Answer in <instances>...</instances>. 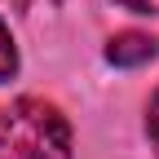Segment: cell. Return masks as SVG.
Listing matches in <instances>:
<instances>
[{"instance_id":"1","label":"cell","mask_w":159,"mask_h":159,"mask_svg":"<svg viewBox=\"0 0 159 159\" xmlns=\"http://www.w3.org/2000/svg\"><path fill=\"white\" fill-rule=\"evenodd\" d=\"M0 159H71V124L44 97L0 106Z\"/></svg>"},{"instance_id":"2","label":"cell","mask_w":159,"mask_h":159,"mask_svg":"<svg viewBox=\"0 0 159 159\" xmlns=\"http://www.w3.org/2000/svg\"><path fill=\"white\" fill-rule=\"evenodd\" d=\"M106 57L115 66H142V62L155 57V40L142 35V31H124V35H115L106 44Z\"/></svg>"},{"instance_id":"4","label":"cell","mask_w":159,"mask_h":159,"mask_svg":"<svg viewBox=\"0 0 159 159\" xmlns=\"http://www.w3.org/2000/svg\"><path fill=\"white\" fill-rule=\"evenodd\" d=\"M146 128H150V142H155V150H159V89H155V97H150V111H146Z\"/></svg>"},{"instance_id":"3","label":"cell","mask_w":159,"mask_h":159,"mask_svg":"<svg viewBox=\"0 0 159 159\" xmlns=\"http://www.w3.org/2000/svg\"><path fill=\"white\" fill-rule=\"evenodd\" d=\"M18 71V49H13V35H9V27L0 22V80H9Z\"/></svg>"},{"instance_id":"6","label":"cell","mask_w":159,"mask_h":159,"mask_svg":"<svg viewBox=\"0 0 159 159\" xmlns=\"http://www.w3.org/2000/svg\"><path fill=\"white\" fill-rule=\"evenodd\" d=\"M22 5H31V0H22Z\"/></svg>"},{"instance_id":"5","label":"cell","mask_w":159,"mask_h":159,"mask_svg":"<svg viewBox=\"0 0 159 159\" xmlns=\"http://www.w3.org/2000/svg\"><path fill=\"white\" fill-rule=\"evenodd\" d=\"M119 5H128L137 13H159V0H119Z\"/></svg>"}]
</instances>
